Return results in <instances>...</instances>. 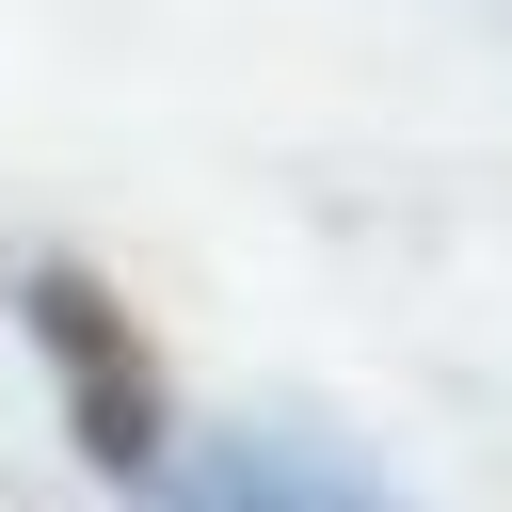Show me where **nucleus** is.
<instances>
[{
  "label": "nucleus",
  "mask_w": 512,
  "mask_h": 512,
  "mask_svg": "<svg viewBox=\"0 0 512 512\" xmlns=\"http://www.w3.org/2000/svg\"><path fill=\"white\" fill-rule=\"evenodd\" d=\"M16 336H32L48 384H64V448H80L112 496H144V480L176 464V384H160V336L128 320V288H112L96 256H32V272H16Z\"/></svg>",
  "instance_id": "1"
},
{
  "label": "nucleus",
  "mask_w": 512,
  "mask_h": 512,
  "mask_svg": "<svg viewBox=\"0 0 512 512\" xmlns=\"http://www.w3.org/2000/svg\"><path fill=\"white\" fill-rule=\"evenodd\" d=\"M160 512H400L336 432H304V416H272V432H224V448H192V464H160L144 480Z\"/></svg>",
  "instance_id": "2"
}]
</instances>
